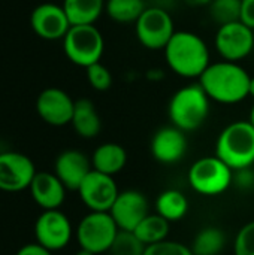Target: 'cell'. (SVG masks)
I'll return each mask as SVG.
<instances>
[{"label":"cell","instance_id":"1","mask_svg":"<svg viewBox=\"0 0 254 255\" xmlns=\"http://www.w3.org/2000/svg\"><path fill=\"white\" fill-rule=\"evenodd\" d=\"M252 75L240 64L220 60L211 63L199 78V84L211 102L237 105L249 96Z\"/></svg>","mask_w":254,"mask_h":255},{"label":"cell","instance_id":"2","mask_svg":"<svg viewBox=\"0 0 254 255\" xmlns=\"http://www.w3.org/2000/svg\"><path fill=\"white\" fill-rule=\"evenodd\" d=\"M163 54L169 70L184 79H199L211 64L207 42L198 33L189 30L175 31Z\"/></svg>","mask_w":254,"mask_h":255},{"label":"cell","instance_id":"3","mask_svg":"<svg viewBox=\"0 0 254 255\" xmlns=\"http://www.w3.org/2000/svg\"><path fill=\"white\" fill-rule=\"evenodd\" d=\"M211 100L201 84H189L177 90L168 103V115L177 128L184 133L196 131L208 120Z\"/></svg>","mask_w":254,"mask_h":255},{"label":"cell","instance_id":"4","mask_svg":"<svg viewBox=\"0 0 254 255\" xmlns=\"http://www.w3.org/2000/svg\"><path fill=\"white\" fill-rule=\"evenodd\" d=\"M216 155L234 172L254 164V126L250 121H235L226 126L217 137Z\"/></svg>","mask_w":254,"mask_h":255},{"label":"cell","instance_id":"5","mask_svg":"<svg viewBox=\"0 0 254 255\" xmlns=\"http://www.w3.org/2000/svg\"><path fill=\"white\" fill-rule=\"evenodd\" d=\"M61 42L67 60L84 69L99 63L105 52V39L96 24L72 25Z\"/></svg>","mask_w":254,"mask_h":255},{"label":"cell","instance_id":"6","mask_svg":"<svg viewBox=\"0 0 254 255\" xmlns=\"http://www.w3.org/2000/svg\"><path fill=\"white\" fill-rule=\"evenodd\" d=\"M187 181L195 193L214 197L226 193L232 187L234 170L217 155L202 157L190 166Z\"/></svg>","mask_w":254,"mask_h":255},{"label":"cell","instance_id":"7","mask_svg":"<svg viewBox=\"0 0 254 255\" xmlns=\"http://www.w3.org/2000/svg\"><path fill=\"white\" fill-rule=\"evenodd\" d=\"M120 229L109 212H88L75 230V238L81 250L94 255L109 253Z\"/></svg>","mask_w":254,"mask_h":255},{"label":"cell","instance_id":"8","mask_svg":"<svg viewBox=\"0 0 254 255\" xmlns=\"http://www.w3.org/2000/svg\"><path fill=\"white\" fill-rule=\"evenodd\" d=\"M175 31V24L169 10L153 4L147 6L135 22L138 42L150 51H163Z\"/></svg>","mask_w":254,"mask_h":255},{"label":"cell","instance_id":"9","mask_svg":"<svg viewBox=\"0 0 254 255\" xmlns=\"http://www.w3.org/2000/svg\"><path fill=\"white\" fill-rule=\"evenodd\" d=\"M214 46L222 60L241 63L254 51L253 28L241 19L219 25L214 37Z\"/></svg>","mask_w":254,"mask_h":255},{"label":"cell","instance_id":"10","mask_svg":"<svg viewBox=\"0 0 254 255\" xmlns=\"http://www.w3.org/2000/svg\"><path fill=\"white\" fill-rule=\"evenodd\" d=\"M75 232L70 220L60 209L42 211L34 223V239L36 244L46 248L51 253L64 250Z\"/></svg>","mask_w":254,"mask_h":255},{"label":"cell","instance_id":"11","mask_svg":"<svg viewBox=\"0 0 254 255\" xmlns=\"http://www.w3.org/2000/svg\"><path fill=\"white\" fill-rule=\"evenodd\" d=\"M36 173L33 160L25 154L16 151L0 152V191L18 193L28 190Z\"/></svg>","mask_w":254,"mask_h":255},{"label":"cell","instance_id":"12","mask_svg":"<svg viewBox=\"0 0 254 255\" xmlns=\"http://www.w3.org/2000/svg\"><path fill=\"white\" fill-rule=\"evenodd\" d=\"M90 212H109L120 190L114 176L91 170L76 191Z\"/></svg>","mask_w":254,"mask_h":255},{"label":"cell","instance_id":"13","mask_svg":"<svg viewBox=\"0 0 254 255\" xmlns=\"http://www.w3.org/2000/svg\"><path fill=\"white\" fill-rule=\"evenodd\" d=\"M75 111V100L61 88L49 87L39 93L36 99V112L39 118L52 127L70 124Z\"/></svg>","mask_w":254,"mask_h":255},{"label":"cell","instance_id":"14","mask_svg":"<svg viewBox=\"0 0 254 255\" xmlns=\"http://www.w3.org/2000/svg\"><path fill=\"white\" fill-rule=\"evenodd\" d=\"M30 27L43 40H63L72 24L61 4L40 3L30 13Z\"/></svg>","mask_w":254,"mask_h":255},{"label":"cell","instance_id":"15","mask_svg":"<svg viewBox=\"0 0 254 255\" xmlns=\"http://www.w3.org/2000/svg\"><path fill=\"white\" fill-rule=\"evenodd\" d=\"M109 214L120 230L135 232L142 220L150 214L148 200L145 194L138 190L120 191Z\"/></svg>","mask_w":254,"mask_h":255},{"label":"cell","instance_id":"16","mask_svg":"<svg viewBox=\"0 0 254 255\" xmlns=\"http://www.w3.org/2000/svg\"><path fill=\"white\" fill-rule=\"evenodd\" d=\"M187 148L186 133L172 124L159 128L150 143L153 158L162 164H177L186 157Z\"/></svg>","mask_w":254,"mask_h":255},{"label":"cell","instance_id":"17","mask_svg":"<svg viewBox=\"0 0 254 255\" xmlns=\"http://www.w3.org/2000/svg\"><path fill=\"white\" fill-rule=\"evenodd\" d=\"M91 170V158L78 149H66L54 161V173L67 191H78Z\"/></svg>","mask_w":254,"mask_h":255},{"label":"cell","instance_id":"18","mask_svg":"<svg viewBox=\"0 0 254 255\" xmlns=\"http://www.w3.org/2000/svg\"><path fill=\"white\" fill-rule=\"evenodd\" d=\"M33 202L42 211L60 209L66 200V187L54 172H37L28 187Z\"/></svg>","mask_w":254,"mask_h":255},{"label":"cell","instance_id":"19","mask_svg":"<svg viewBox=\"0 0 254 255\" xmlns=\"http://www.w3.org/2000/svg\"><path fill=\"white\" fill-rule=\"evenodd\" d=\"M127 164V151L124 146L115 142H106L99 145L91 155L93 170L115 176Z\"/></svg>","mask_w":254,"mask_h":255},{"label":"cell","instance_id":"20","mask_svg":"<svg viewBox=\"0 0 254 255\" xmlns=\"http://www.w3.org/2000/svg\"><path fill=\"white\" fill-rule=\"evenodd\" d=\"M70 124L79 137L94 139L102 130V120L96 105L90 99L75 100V111Z\"/></svg>","mask_w":254,"mask_h":255},{"label":"cell","instance_id":"21","mask_svg":"<svg viewBox=\"0 0 254 255\" xmlns=\"http://www.w3.org/2000/svg\"><path fill=\"white\" fill-rule=\"evenodd\" d=\"M106 0H63V9L72 25L94 24L105 12Z\"/></svg>","mask_w":254,"mask_h":255},{"label":"cell","instance_id":"22","mask_svg":"<svg viewBox=\"0 0 254 255\" xmlns=\"http://www.w3.org/2000/svg\"><path fill=\"white\" fill-rule=\"evenodd\" d=\"M189 212L187 197L175 188L162 191L156 199V214L168 220L171 224L181 221Z\"/></svg>","mask_w":254,"mask_h":255},{"label":"cell","instance_id":"23","mask_svg":"<svg viewBox=\"0 0 254 255\" xmlns=\"http://www.w3.org/2000/svg\"><path fill=\"white\" fill-rule=\"evenodd\" d=\"M226 242V233L220 227L208 226L198 232L190 248L195 255H220Z\"/></svg>","mask_w":254,"mask_h":255},{"label":"cell","instance_id":"24","mask_svg":"<svg viewBox=\"0 0 254 255\" xmlns=\"http://www.w3.org/2000/svg\"><path fill=\"white\" fill-rule=\"evenodd\" d=\"M169 232H171V223L168 220H165L159 214H148L133 233L139 238V241L145 247H150L168 241Z\"/></svg>","mask_w":254,"mask_h":255},{"label":"cell","instance_id":"25","mask_svg":"<svg viewBox=\"0 0 254 255\" xmlns=\"http://www.w3.org/2000/svg\"><path fill=\"white\" fill-rule=\"evenodd\" d=\"M147 9L145 0H106L105 13L117 24H135Z\"/></svg>","mask_w":254,"mask_h":255},{"label":"cell","instance_id":"26","mask_svg":"<svg viewBox=\"0 0 254 255\" xmlns=\"http://www.w3.org/2000/svg\"><path fill=\"white\" fill-rule=\"evenodd\" d=\"M208 9L211 19L219 25L241 19V0H213Z\"/></svg>","mask_w":254,"mask_h":255},{"label":"cell","instance_id":"27","mask_svg":"<svg viewBox=\"0 0 254 255\" xmlns=\"http://www.w3.org/2000/svg\"><path fill=\"white\" fill-rule=\"evenodd\" d=\"M145 248L147 247L133 232L120 230L109 253L111 255H144Z\"/></svg>","mask_w":254,"mask_h":255},{"label":"cell","instance_id":"28","mask_svg":"<svg viewBox=\"0 0 254 255\" xmlns=\"http://www.w3.org/2000/svg\"><path fill=\"white\" fill-rule=\"evenodd\" d=\"M85 75H87V81L90 84V87L96 91H108L112 87V73L111 70L102 64L100 61L96 64H91L90 67L85 69Z\"/></svg>","mask_w":254,"mask_h":255},{"label":"cell","instance_id":"29","mask_svg":"<svg viewBox=\"0 0 254 255\" xmlns=\"http://www.w3.org/2000/svg\"><path fill=\"white\" fill-rule=\"evenodd\" d=\"M234 255H254V220L243 226L237 233Z\"/></svg>","mask_w":254,"mask_h":255},{"label":"cell","instance_id":"30","mask_svg":"<svg viewBox=\"0 0 254 255\" xmlns=\"http://www.w3.org/2000/svg\"><path fill=\"white\" fill-rule=\"evenodd\" d=\"M144 255H195L192 248L177 242V241H163L145 248Z\"/></svg>","mask_w":254,"mask_h":255},{"label":"cell","instance_id":"31","mask_svg":"<svg viewBox=\"0 0 254 255\" xmlns=\"http://www.w3.org/2000/svg\"><path fill=\"white\" fill-rule=\"evenodd\" d=\"M232 185H235L238 190H243V191L253 190L254 170H252V167L241 169V170H235V172H234V181H232Z\"/></svg>","mask_w":254,"mask_h":255},{"label":"cell","instance_id":"32","mask_svg":"<svg viewBox=\"0 0 254 255\" xmlns=\"http://www.w3.org/2000/svg\"><path fill=\"white\" fill-rule=\"evenodd\" d=\"M241 21L254 28V0H241Z\"/></svg>","mask_w":254,"mask_h":255},{"label":"cell","instance_id":"33","mask_svg":"<svg viewBox=\"0 0 254 255\" xmlns=\"http://www.w3.org/2000/svg\"><path fill=\"white\" fill-rule=\"evenodd\" d=\"M15 255H52V253L48 251L46 248L40 247L39 244L33 242V244H27V245L21 247Z\"/></svg>","mask_w":254,"mask_h":255},{"label":"cell","instance_id":"34","mask_svg":"<svg viewBox=\"0 0 254 255\" xmlns=\"http://www.w3.org/2000/svg\"><path fill=\"white\" fill-rule=\"evenodd\" d=\"M147 79L151 82H160L162 79H165V70L160 67H153L147 72Z\"/></svg>","mask_w":254,"mask_h":255},{"label":"cell","instance_id":"35","mask_svg":"<svg viewBox=\"0 0 254 255\" xmlns=\"http://www.w3.org/2000/svg\"><path fill=\"white\" fill-rule=\"evenodd\" d=\"M187 6H192V7H208L213 0H183Z\"/></svg>","mask_w":254,"mask_h":255},{"label":"cell","instance_id":"36","mask_svg":"<svg viewBox=\"0 0 254 255\" xmlns=\"http://www.w3.org/2000/svg\"><path fill=\"white\" fill-rule=\"evenodd\" d=\"M175 1H177V0H168V10H169V7H171ZM153 6H159V7H162V9H163V6H165V0H154Z\"/></svg>","mask_w":254,"mask_h":255},{"label":"cell","instance_id":"37","mask_svg":"<svg viewBox=\"0 0 254 255\" xmlns=\"http://www.w3.org/2000/svg\"><path fill=\"white\" fill-rule=\"evenodd\" d=\"M249 96L254 99V76H252V81H250V90H249Z\"/></svg>","mask_w":254,"mask_h":255},{"label":"cell","instance_id":"38","mask_svg":"<svg viewBox=\"0 0 254 255\" xmlns=\"http://www.w3.org/2000/svg\"><path fill=\"white\" fill-rule=\"evenodd\" d=\"M75 255H94V254H93V253H90V251H85V250H81V248H79V251H78Z\"/></svg>","mask_w":254,"mask_h":255},{"label":"cell","instance_id":"39","mask_svg":"<svg viewBox=\"0 0 254 255\" xmlns=\"http://www.w3.org/2000/svg\"><path fill=\"white\" fill-rule=\"evenodd\" d=\"M252 124L254 126V105H253V108H252V112H250V120H249Z\"/></svg>","mask_w":254,"mask_h":255},{"label":"cell","instance_id":"40","mask_svg":"<svg viewBox=\"0 0 254 255\" xmlns=\"http://www.w3.org/2000/svg\"><path fill=\"white\" fill-rule=\"evenodd\" d=\"M253 33H254V28H253Z\"/></svg>","mask_w":254,"mask_h":255}]
</instances>
